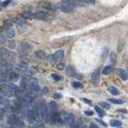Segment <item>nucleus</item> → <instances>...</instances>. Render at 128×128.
I'll return each mask as SVG.
<instances>
[{"label": "nucleus", "mask_w": 128, "mask_h": 128, "mask_svg": "<svg viewBox=\"0 0 128 128\" xmlns=\"http://www.w3.org/2000/svg\"><path fill=\"white\" fill-rule=\"evenodd\" d=\"M117 112H122V113H127V110H125V109H118Z\"/></svg>", "instance_id": "nucleus-34"}, {"label": "nucleus", "mask_w": 128, "mask_h": 128, "mask_svg": "<svg viewBox=\"0 0 128 128\" xmlns=\"http://www.w3.org/2000/svg\"><path fill=\"white\" fill-rule=\"evenodd\" d=\"M96 121H97V122H99V123H100L101 125H103L104 127H106V126H107L106 123H105V122H103V121H102V120H100V119H96Z\"/></svg>", "instance_id": "nucleus-32"}, {"label": "nucleus", "mask_w": 128, "mask_h": 128, "mask_svg": "<svg viewBox=\"0 0 128 128\" xmlns=\"http://www.w3.org/2000/svg\"><path fill=\"white\" fill-rule=\"evenodd\" d=\"M35 18H37L39 20H47V15L43 11H38L35 13Z\"/></svg>", "instance_id": "nucleus-10"}, {"label": "nucleus", "mask_w": 128, "mask_h": 128, "mask_svg": "<svg viewBox=\"0 0 128 128\" xmlns=\"http://www.w3.org/2000/svg\"><path fill=\"white\" fill-rule=\"evenodd\" d=\"M54 97H55V98H60V97H61V95H60V94H55Z\"/></svg>", "instance_id": "nucleus-38"}, {"label": "nucleus", "mask_w": 128, "mask_h": 128, "mask_svg": "<svg viewBox=\"0 0 128 128\" xmlns=\"http://www.w3.org/2000/svg\"><path fill=\"white\" fill-rule=\"evenodd\" d=\"M117 72H118V75H119V76L122 78V80L126 81V80L128 79V73L126 72L124 69H118Z\"/></svg>", "instance_id": "nucleus-12"}, {"label": "nucleus", "mask_w": 128, "mask_h": 128, "mask_svg": "<svg viewBox=\"0 0 128 128\" xmlns=\"http://www.w3.org/2000/svg\"><path fill=\"white\" fill-rule=\"evenodd\" d=\"M17 89H18V87L13 83H9L7 85H3L2 86V95L10 98V97L14 96V94H16Z\"/></svg>", "instance_id": "nucleus-1"}, {"label": "nucleus", "mask_w": 128, "mask_h": 128, "mask_svg": "<svg viewBox=\"0 0 128 128\" xmlns=\"http://www.w3.org/2000/svg\"><path fill=\"white\" fill-rule=\"evenodd\" d=\"M56 107H57V105H56V103L55 102H50L48 104V108H49V110L53 113V111L56 110Z\"/></svg>", "instance_id": "nucleus-21"}, {"label": "nucleus", "mask_w": 128, "mask_h": 128, "mask_svg": "<svg viewBox=\"0 0 128 128\" xmlns=\"http://www.w3.org/2000/svg\"><path fill=\"white\" fill-rule=\"evenodd\" d=\"M52 78H53L54 80H56V81H59V80L61 79V77L58 76L57 74H52Z\"/></svg>", "instance_id": "nucleus-29"}, {"label": "nucleus", "mask_w": 128, "mask_h": 128, "mask_svg": "<svg viewBox=\"0 0 128 128\" xmlns=\"http://www.w3.org/2000/svg\"><path fill=\"white\" fill-rule=\"evenodd\" d=\"M112 70H113L112 65H107V66H105V67L103 68L102 73H103L104 75H109V74H110V73L112 72Z\"/></svg>", "instance_id": "nucleus-15"}, {"label": "nucleus", "mask_w": 128, "mask_h": 128, "mask_svg": "<svg viewBox=\"0 0 128 128\" xmlns=\"http://www.w3.org/2000/svg\"><path fill=\"white\" fill-rule=\"evenodd\" d=\"M14 128H18V127H14Z\"/></svg>", "instance_id": "nucleus-41"}, {"label": "nucleus", "mask_w": 128, "mask_h": 128, "mask_svg": "<svg viewBox=\"0 0 128 128\" xmlns=\"http://www.w3.org/2000/svg\"><path fill=\"white\" fill-rule=\"evenodd\" d=\"M29 85H38V81H37V79L36 78H30Z\"/></svg>", "instance_id": "nucleus-26"}, {"label": "nucleus", "mask_w": 128, "mask_h": 128, "mask_svg": "<svg viewBox=\"0 0 128 128\" xmlns=\"http://www.w3.org/2000/svg\"><path fill=\"white\" fill-rule=\"evenodd\" d=\"M10 2H11V0H6V1H4V2L2 3V6L5 7V6L8 5V4H10Z\"/></svg>", "instance_id": "nucleus-31"}, {"label": "nucleus", "mask_w": 128, "mask_h": 128, "mask_svg": "<svg viewBox=\"0 0 128 128\" xmlns=\"http://www.w3.org/2000/svg\"><path fill=\"white\" fill-rule=\"evenodd\" d=\"M66 72H67V74L70 75V76H74V75L76 74L75 68L73 67L72 65H68V66H67V68H66Z\"/></svg>", "instance_id": "nucleus-13"}, {"label": "nucleus", "mask_w": 128, "mask_h": 128, "mask_svg": "<svg viewBox=\"0 0 128 128\" xmlns=\"http://www.w3.org/2000/svg\"><path fill=\"white\" fill-rule=\"evenodd\" d=\"M89 128H98V127H97V125H95V124H91Z\"/></svg>", "instance_id": "nucleus-35"}, {"label": "nucleus", "mask_w": 128, "mask_h": 128, "mask_svg": "<svg viewBox=\"0 0 128 128\" xmlns=\"http://www.w3.org/2000/svg\"><path fill=\"white\" fill-rule=\"evenodd\" d=\"M60 117H61V120L62 122L66 123L68 125H71L73 126L74 125V122H75V118H74V115L71 114V113H67V112H61L60 113Z\"/></svg>", "instance_id": "nucleus-3"}, {"label": "nucleus", "mask_w": 128, "mask_h": 128, "mask_svg": "<svg viewBox=\"0 0 128 128\" xmlns=\"http://www.w3.org/2000/svg\"><path fill=\"white\" fill-rule=\"evenodd\" d=\"M8 121L9 123L13 126V127H23L24 126V123H23V121L20 119L19 117H17L16 115H11L10 117L8 118Z\"/></svg>", "instance_id": "nucleus-5"}, {"label": "nucleus", "mask_w": 128, "mask_h": 128, "mask_svg": "<svg viewBox=\"0 0 128 128\" xmlns=\"http://www.w3.org/2000/svg\"><path fill=\"white\" fill-rule=\"evenodd\" d=\"M0 41H1V45H3L4 44V35L3 34L0 35Z\"/></svg>", "instance_id": "nucleus-33"}, {"label": "nucleus", "mask_w": 128, "mask_h": 128, "mask_svg": "<svg viewBox=\"0 0 128 128\" xmlns=\"http://www.w3.org/2000/svg\"><path fill=\"white\" fill-rule=\"evenodd\" d=\"M84 113H85V115H87V116H92L93 115V112L91 110H86Z\"/></svg>", "instance_id": "nucleus-30"}, {"label": "nucleus", "mask_w": 128, "mask_h": 128, "mask_svg": "<svg viewBox=\"0 0 128 128\" xmlns=\"http://www.w3.org/2000/svg\"><path fill=\"white\" fill-rule=\"evenodd\" d=\"M110 101L111 103H113V104H122L123 103V100H120V99H110Z\"/></svg>", "instance_id": "nucleus-23"}, {"label": "nucleus", "mask_w": 128, "mask_h": 128, "mask_svg": "<svg viewBox=\"0 0 128 128\" xmlns=\"http://www.w3.org/2000/svg\"><path fill=\"white\" fill-rule=\"evenodd\" d=\"M27 70V67H26V64L25 63H19L17 66V72L19 74H24V72Z\"/></svg>", "instance_id": "nucleus-11"}, {"label": "nucleus", "mask_w": 128, "mask_h": 128, "mask_svg": "<svg viewBox=\"0 0 128 128\" xmlns=\"http://www.w3.org/2000/svg\"><path fill=\"white\" fill-rule=\"evenodd\" d=\"M63 58H64V51L63 50H58V51H56L54 54H52V56H51V62L54 63V64H57Z\"/></svg>", "instance_id": "nucleus-6"}, {"label": "nucleus", "mask_w": 128, "mask_h": 128, "mask_svg": "<svg viewBox=\"0 0 128 128\" xmlns=\"http://www.w3.org/2000/svg\"><path fill=\"white\" fill-rule=\"evenodd\" d=\"M83 101H84V102H86V103H88V104L91 103V101H90V100H87V99H83Z\"/></svg>", "instance_id": "nucleus-36"}, {"label": "nucleus", "mask_w": 128, "mask_h": 128, "mask_svg": "<svg viewBox=\"0 0 128 128\" xmlns=\"http://www.w3.org/2000/svg\"><path fill=\"white\" fill-rule=\"evenodd\" d=\"M80 128H88V127H87V125H86V124H82L81 126H80Z\"/></svg>", "instance_id": "nucleus-37"}, {"label": "nucleus", "mask_w": 128, "mask_h": 128, "mask_svg": "<svg viewBox=\"0 0 128 128\" xmlns=\"http://www.w3.org/2000/svg\"><path fill=\"white\" fill-rule=\"evenodd\" d=\"M46 92H47V88L45 87V88L43 89V93H46Z\"/></svg>", "instance_id": "nucleus-40"}, {"label": "nucleus", "mask_w": 128, "mask_h": 128, "mask_svg": "<svg viewBox=\"0 0 128 128\" xmlns=\"http://www.w3.org/2000/svg\"><path fill=\"white\" fill-rule=\"evenodd\" d=\"M25 22H26V18L24 16H21L19 18H17V20H16V23H17V24H19V25L25 24Z\"/></svg>", "instance_id": "nucleus-20"}, {"label": "nucleus", "mask_w": 128, "mask_h": 128, "mask_svg": "<svg viewBox=\"0 0 128 128\" xmlns=\"http://www.w3.org/2000/svg\"><path fill=\"white\" fill-rule=\"evenodd\" d=\"M30 48H31V46L28 43H22L20 45V48H19V53L22 55H26L28 53V50Z\"/></svg>", "instance_id": "nucleus-7"}, {"label": "nucleus", "mask_w": 128, "mask_h": 128, "mask_svg": "<svg viewBox=\"0 0 128 128\" xmlns=\"http://www.w3.org/2000/svg\"><path fill=\"white\" fill-rule=\"evenodd\" d=\"M14 35H15V31H14V29L9 28V29L7 30V32H6V36L8 37V38H13Z\"/></svg>", "instance_id": "nucleus-18"}, {"label": "nucleus", "mask_w": 128, "mask_h": 128, "mask_svg": "<svg viewBox=\"0 0 128 128\" xmlns=\"http://www.w3.org/2000/svg\"><path fill=\"white\" fill-rule=\"evenodd\" d=\"M32 74H33L32 71H30V70H28V69H27L23 75H24V76H26V77H31V76H32Z\"/></svg>", "instance_id": "nucleus-27"}, {"label": "nucleus", "mask_w": 128, "mask_h": 128, "mask_svg": "<svg viewBox=\"0 0 128 128\" xmlns=\"http://www.w3.org/2000/svg\"><path fill=\"white\" fill-rule=\"evenodd\" d=\"M58 8H59L62 12L70 13V12H72V11L74 10L75 6L69 1V0H67V1H62V2H61L59 5H58Z\"/></svg>", "instance_id": "nucleus-2"}, {"label": "nucleus", "mask_w": 128, "mask_h": 128, "mask_svg": "<svg viewBox=\"0 0 128 128\" xmlns=\"http://www.w3.org/2000/svg\"><path fill=\"white\" fill-rule=\"evenodd\" d=\"M29 128H38V126H36V125H31Z\"/></svg>", "instance_id": "nucleus-39"}, {"label": "nucleus", "mask_w": 128, "mask_h": 128, "mask_svg": "<svg viewBox=\"0 0 128 128\" xmlns=\"http://www.w3.org/2000/svg\"><path fill=\"white\" fill-rule=\"evenodd\" d=\"M81 2H84V3H88V4H93L95 2V0H79Z\"/></svg>", "instance_id": "nucleus-28"}, {"label": "nucleus", "mask_w": 128, "mask_h": 128, "mask_svg": "<svg viewBox=\"0 0 128 128\" xmlns=\"http://www.w3.org/2000/svg\"><path fill=\"white\" fill-rule=\"evenodd\" d=\"M121 121L120 120H115V119H113L110 121V125L111 126H114V127H120L121 126Z\"/></svg>", "instance_id": "nucleus-19"}, {"label": "nucleus", "mask_w": 128, "mask_h": 128, "mask_svg": "<svg viewBox=\"0 0 128 128\" xmlns=\"http://www.w3.org/2000/svg\"><path fill=\"white\" fill-rule=\"evenodd\" d=\"M91 79H92V82H93V83H98L99 79H100V73H99V70L94 71V72L92 73Z\"/></svg>", "instance_id": "nucleus-9"}, {"label": "nucleus", "mask_w": 128, "mask_h": 128, "mask_svg": "<svg viewBox=\"0 0 128 128\" xmlns=\"http://www.w3.org/2000/svg\"><path fill=\"white\" fill-rule=\"evenodd\" d=\"M0 104H1V110H4V108H5V107H8L9 104H10L8 97L2 95L1 100H0Z\"/></svg>", "instance_id": "nucleus-8"}, {"label": "nucleus", "mask_w": 128, "mask_h": 128, "mask_svg": "<svg viewBox=\"0 0 128 128\" xmlns=\"http://www.w3.org/2000/svg\"><path fill=\"white\" fill-rule=\"evenodd\" d=\"M108 91L110 92L112 95H118L119 94V91H118V89L116 88V87H114V86H110L108 88Z\"/></svg>", "instance_id": "nucleus-17"}, {"label": "nucleus", "mask_w": 128, "mask_h": 128, "mask_svg": "<svg viewBox=\"0 0 128 128\" xmlns=\"http://www.w3.org/2000/svg\"><path fill=\"white\" fill-rule=\"evenodd\" d=\"M22 16H24L26 19H30V18L35 17V14H33V13L30 12V11H25V12L22 13Z\"/></svg>", "instance_id": "nucleus-16"}, {"label": "nucleus", "mask_w": 128, "mask_h": 128, "mask_svg": "<svg viewBox=\"0 0 128 128\" xmlns=\"http://www.w3.org/2000/svg\"><path fill=\"white\" fill-rule=\"evenodd\" d=\"M41 93V89L39 87V85H29L27 88V94L29 96L35 98Z\"/></svg>", "instance_id": "nucleus-4"}, {"label": "nucleus", "mask_w": 128, "mask_h": 128, "mask_svg": "<svg viewBox=\"0 0 128 128\" xmlns=\"http://www.w3.org/2000/svg\"><path fill=\"white\" fill-rule=\"evenodd\" d=\"M95 111L98 113V115L100 116V117H103L104 115H105V112H104L99 106H95Z\"/></svg>", "instance_id": "nucleus-22"}, {"label": "nucleus", "mask_w": 128, "mask_h": 128, "mask_svg": "<svg viewBox=\"0 0 128 128\" xmlns=\"http://www.w3.org/2000/svg\"><path fill=\"white\" fill-rule=\"evenodd\" d=\"M72 86L74 88H82V84L80 82H77V81H74L72 82Z\"/></svg>", "instance_id": "nucleus-24"}, {"label": "nucleus", "mask_w": 128, "mask_h": 128, "mask_svg": "<svg viewBox=\"0 0 128 128\" xmlns=\"http://www.w3.org/2000/svg\"><path fill=\"white\" fill-rule=\"evenodd\" d=\"M51 120L53 121V122H57V123H60V122H62V120H61V117H60V114H56V113H52V115H51Z\"/></svg>", "instance_id": "nucleus-14"}, {"label": "nucleus", "mask_w": 128, "mask_h": 128, "mask_svg": "<svg viewBox=\"0 0 128 128\" xmlns=\"http://www.w3.org/2000/svg\"><path fill=\"white\" fill-rule=\"evenodd\" d=\"M99 105H100L102 108H104V109H109L110 108V105H109L108 103H106V102H100L99 103Z\"/></svg>", "instance_id": "nucleus-25"}]
</instances>
